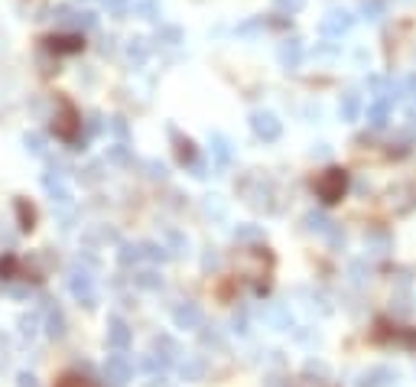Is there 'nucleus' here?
<instances>
[{"label": "nucleus", "instance_id": "473e14b6", "mask_svg": "<svg viewBox=\"0 0 416 387\" xmlns=\"http://www.w3.org/2000/svg\"><path fill=\"white\" fill-rule=\"evenodd\" d=\"M108 163H117V166H127V163H131V147L117 140L114 147H108Z\"/></svg>", "mask_w": 416, "mask_h": 387}, {"label": "nucleus", "instance_id": "ea45409f", "mask_svg": "<svg viewBox=\"0 0 416 387\" xmlns=\"http://www.w3.org/2000/svg\"><path fill=\"white\" fill-rule=\"evenodd\" d=\"M261 30H267V23H263V16H257V20H247V23L238 26V36H254Z\"/></svg>", "mask_w": 416, "mask_h": 387}, {"label": "nucleus", "instance_id": "864d4df0", "mask_svg": "<svg viewBox=\"0 0 416 387\" xmlns=\"http://www.w3.org/2000/svg\"><path fill=\"white\" fill-rule=\"evenodd\" d=\"M290 387H325V381H312V378H296Z\"/></svg>", "mask_w": 416, "mask_h": 387}, {"label": "nucleus", "instance_id": "052dcab7", "mask_svg": "<svg viewBox=\"0 0 416 387\" xmlns=\"http://www.w3.org/2000/svg\"><path fill=\"white\" fill-rule=\"evenodd\" d=\"M407 121H410V127L416 131V111H410V114H407Z\"/></svg>", "mask_w": 416, "mask_h": 387}, {"label": "nucleus", "instance_id": "de8ad7c7", "mask_svg": "<svg viewBox=\"0 0 416 387\" xmlns=\"http://www.w3.org/2000/svg\"><path fill=\"white\" fill-rule=\"evenodd\" d=\"M322 238H325V241H329L332 248H341V244H345V231H341V228H339V225H332V228H329V231H325V234H322Z\"/></svg>", "mask_w": 416, "mask_h": 387}, {"label": "nucleus", "instance_id": "6e6d98bb", "mask_svg": "<svg viewBox=\"0 0 416 387\" xmlns=\"http://www.w3.org/2000/svg\"><path fill=\"white\" fill-rule=\"evenodd\" d=\"M202 267H205V271H212V267H218V254H215V251H208V254L202 257Z\"/></svg>", "mask_w": 416, "mask_h": 387}, {"label": "nucleus", "instance_id": "58836bf2", "mask_svg": "<svg viewBox=\"0 0 416 387\" xmlns=\"http://www.w3.org/2000/svg\"><path fill=\"white\" fill-rule=\"evenodd\" d=\"M75 13H78V10H72L69 4H55V7H53L55 23H62V26H72V20H75Z\"/></svg>", "mask_w": 416, "mask_h": 387}, {"label": "nucleus", "instance_id": "4468645a", "mask_svg": "<svg viewBox=\"0 0 416 387\" xmlns=\"http://www.w3.org/2000/svg\"><path fill=\"white\" fill-rule=\"evenodd\" d=\"M43 189L49 192V199H53L55 205H72V192L65 189V182H62V173H46V176H43Z\"/></svg>", "mask_w": 416, "mask_h": 387}, {"label": "nucleus", "instance_id": "cd10ccee", "mask_svg": "<svg viewBox=\"0 0 416 387\" xmlns=\"http://www.w3.org/2000/svg\"><path fill=\"white\" fill-rule=\"evenodd\" d=\"M384 13H387V4H384V0H361V16H364V20L378 23Z\"/></svg>", "mask_w": 416, "mask_h": 387}, {"label": "nucleus", "instance_id": "39448f33", "mask_svg": "<svg viewBox=\"0 0 416 387\" xmlns=\"http://www.w3.org/2000/svg\"><path fill=\"white\" fill-rule=\"evenodd\" d=\"M69 290L85 310H94L98 306V293H94V280L88 277V271H72V280H69Z\"/></svg>", "mask_w": 416, "mask_h": 387}, {"label": "nucleus", "instance_id": "7c9ffc66", "mask_svg": "<svg viewBox=\"0 0 416 387\" xmlns=\"http://www.w3.org/2000/svg\"><path fill=\"white\" fill-rule=\"evenodd\" d=\"M143 254H147L150 261L163 263V261H170V257H173V251L166 248V244H156V241H147V244H143Z\"/></svg>", "mask_w": 416, "mask_h": 387}, {"label": "nucleus", "instance_id": "5701e85b", "mask_svg": "<svg viewBox=\"0 0 416 387\" xmlns=\"http://www.w3.org/2000/svg\"><path fill=\"white\" fill-rule=\"evenodd\" d=\"M127 59H131L133 65L147 62V59H150V39H143V36L127 39Z\"/></svg>", "mask_w": 416, "mask_h": 387}, {"label": "nucleus", "instance_id": "c03bdc74", "mask_svg": "<svg viewBox=\"0 0 416 387\" xmlns=\"http://www.w3.org/2000/svg\"><path fill=\"white\" fill-rule=\"evenodd\" d=\"M143 170H147L150 179H160V182L170 176V173H166V166H163V163H156V160H147V163H143Z\"/></svg>", "mask_w": 416, "mask_h": 387}, {"label": "nucleus", "instance_id": "0eeeda50", "mask_svg": "<svg viewBox=\"0 0 416 387\" xmlns=\"http://www.w3.org/2000/svg\"><path fill=\"white\" fill-rule=\"evenodd\" d=\"M104 374H108V381H111L114 387H124L127 381L133 378L131 358L124 355V351H114V355H108V361H104Z\"/></svg>", "mask_w": 416, "mask_h": 387}, {"label": "nucleus", "instance_id": "9d476101", "mask_svg": "<svg viewBox=\"0 0 416 387\" xmlns=\"http://www.w3.org/2000/svg\"><path fill=\"white\" fill-rule=\"evenodd\" d=\"M302 55H306V49H302V39L300 36L283 39V43H280V49H277L280 65H283V69H290V72L302 65Z\"/></svg>", "mask_w": 416, "mask_h": 387}, {"label": "nucleus", "instance_id": "2f4dec72", "mask_svg": "<svg viewBox=\"0 0 416 387\" xmlns=\"http://www.w3.org/2000/svg\"><path fill=\"white\" fill-rule=\"evenodd\" d=\"M133 283H137L140 290H160L163 287V277L156 271H143V273H137V277H133Z\"/></svg>", "mask_w": 416, "mask_h": 387}, {"label": "nucleus", "instance_id": "2eb2a0df", "mask_svg": "<svg viewBox=\"0 0 416 387\" xmlns=\"http://www.w3.org/2000/svg\"><path fill=\"white\" fill-rule=\"evenodd\" d=\"M205 371H208L205 358H185V361H179V378L189 381V384H199V381H205Z\"/></svg>", "mask_w": 416, "mask_h": 387}, {"label": "nucleus", "instance_id": "1a4fd4ad", "mask_svg": "<svg viewBox=\"0 0 416 387\" xmlns=\"http://www.w3.org/2000/svg\"><path fill=\"white\" fill-rule=\"evenodd\" d=\"M131 342H133L131 325L124 322L121 316H111V319H108V349L127 351V349H131Z\"/></svg>", "mask_w": 416, "mask_h": 387}, {"label": "nucleus", "instance_id": "bf43d9fd", "mask_svg": "<svg viewBox=\"0 0 416 387\" xmlns=\"http://www.w3.org/2000/svg\"><path fill=\"white\" fill-rule=\"evenodd\" d=\"M407 94H410V98L416 101V72H413V75L407 78Z\"/></svg>", "mask_w": 416, "mask_h": 387}, {"label": "nucleus", "instance_id": "f8f14e48", "mask_svg": "<svg viewBox=\"0 0 416 387\" xmlns=\"http://www.w3.org/2000/svg\"><path fill=\"white\" fill-rule=\"evenodd\" d=\"M13 215H16V228L23 234H30L36 228V209H33V202L23 199V195H16L13 199Z\"/></svg>", "mask_w": 416, "mask_h": 387}, {"label": "nucleus", "instance_id": "4d7b16f0", "mask_svg": "<svg viewBox=\"0 0 416 387\" xmlns=\"http://www.w3.org/2000/svg\"><path fill=\"white\" fill-rule=\"evenodd\" d=\"M234 332H241V335L247 332V316H244V312H241V316H234Z\"/></svg>", "mask_w": 416, "mask_h": 387}, {"label": "nucleus", "instance_id": "412c9836", "mask_svg": "<svg viewBox=\"0 0 416 387\" xmlns=\"http://www.w3.org/2000/svg\"><path fill=\"white\" fill-rule=\"evenodd\" d=\"M339 114H341V121H358V117H361V94H358V92H345V94H341Z\"/></svg>", "mask_w": 416, "mask_h": 387}, {"label": "nucleus", "instance_id": "6ab92c4d", "mask_svg": "<svg viewBox=\"0 0 416 387\" xmlns=\"http://www.w3.org/2000/svg\"><path fill=\"white\" fill-rule=\"evenodd\" d=\"M153 351L163 358L166 364H176L179 355H182V349L176 345V339H170V335H160V339L153 342Z\"/></svg>", "mask_w": 416, "mask_h": 387}, {"label": "nucleus", "instance_id": "aec40b11", "mask_svg": "<svg viewBox=\"0 0 416 387\" xmlns=\"http://www.w3.org/2000/svg\"><path fill=\"white\" fill-rule=\"evenodd\" d=\"M393 378H397V374H393L390 368H371V371H364L361 378H358V387H387Z\"/></svg>", "mask_w": 416, "mask_h": 387}, {"label": "nucleus", "instance_id": "9b49d317", "mask_svg": "<svg viewBox=\"0 0 416 387\" xmlns=\"http://www.w3.org/2000/svg\"><path fill=\"white\" fill-rule=\"evenodd\" d=\"M46 46L53 49L55 55H72V53H82V49H85V39H82V33H65V36H49Z\"/></svg>", "mask_w": 416, "mask_h": 387}, {"label": "nucleus", "instance_id": "dca6fc26", "mask_svg": "<svg viewBox=\"0 0 416 387\" xmlns=\"http://www.w3.org/2000/svg\"><path fill=\"white\" fill-rule=\"evenodd\" d=\"M46 335L53 342L65 339V312H62L55 302H49V310H46Z\"/></svg>", "mask_w": 416, "mask_h": 387}, {"label": "nucleus", "instance_id": "a211bd4d", "mask_svg": "<svg viewBox=\"0 0 416 387\" xmlns=\"http://www.w3.org/2000/svg\"><path fill=\"white\" fill-rule=\"evenodd\" d=\"M170 137L176 140V156H179V163H182V166H192V163L199 160V153H195V143H192L189 137H179L176 127H170Z\"/></svg>", "mask_w": 416, "mask_h": 387}, {"label": "nucleus", "instance_id": "603ef678", "mask_svg": "<svg viewBox=\"0 0 416 387\" xmlns=\"http://www.w3.org/2000/svg\"><path fill=\"white\" fill-rule=\"evenodd\" d=\"M368 241H374V254H387V248H390V241H387V234H371Z\"/></svg>", "mask_w": 416, "mask_h": 387}, {"label": "nucleus", "instance_id": "ddd939ff", "mask_svg": "<svg viewBox=\"0 0 416 387\" xmlns=\"http://www.w3.org/2000/svg\"><path fill=\"white\" fill-rule=\"evenodd\" d=\"M208 147H212V160H215V166H231L234 160V150H231V140L224 137V133H212L208 137Z\"/></svg>", "mask_w": 416, "mask_h": 387}, {"label": "nucleus", "instance_id": "f3484780", "mask_svg": "<svg viewBox=\"0 0 416 387\" xmlns=\"http://www.w3.org/2000/svg\"><path fill=\"white\" fill-rule=\"evenodd\" d=\"M387 121H390V101L374 98L368 108V124L374 127V131H381V127H387Z\"/></svg>", "mask_w": 416, "mask_h": 387}, {"label": "nucleus", "instance_id": "72a5a7b5", "mask_svg": "<svg viewBox=\"0 0 416 387\" xmlns=\"http://www.w3.org/2000/svg\"><path fill=\"white\" fill-rule=\"evenodd\" d=\"M23 147L33 156H46V137L43 133H23Z\"/></svg>", "mask_w": 416, "mask_h": 387}, {"label": "nucleus", "instance_id": "79ce46f5", "mask_svg": "<svg viewBox=\"0 0 416 387\" xmlns=\"http://www.w3.org/2000/svg\"><path fill=\"white\" fill-rule=\"evenodd\" d=\"M202 345H205V349H218V351H221L224 349V339L215 332V329H212V332H208V329H202Z\"/></svg>", "mask_w": 416, "mask_h": 387}, {"label": "nucleus", "instance_id": "423d86ee", "mask_svg": "<svg viewBox=\"0 0 416 387\" xmlns=\"http://www.w3.org/2000/svg\"><path fill=\"white\" fill-rule=\"evenodd\" d=\"M351 26H355V13H348V10H332L329 16H322V36L329 39H341L345 33H351Z\"/></svg>", "mask_w": 416, "mask_h": 387}, {"label": "nucleus", "instance_id": "c85d7f7f", "mask_svg": "<svg viewBox=\"0 0 416 387\" xmlns=\"http://www.w3.org/2000/svg\"><path fill=\"white\" fill-rule=\"evenodd\" d=\"M36 332H39V312L36 310L23 312V316H20V335H23V339H33Z\"/></svg>", "mask_w": 416, "mask_h": 387}, {"label": "nucleus", "instance_id": "c9c22d12", "mask_svg": "<svg viewBox=\"0 0 416 387\" xmlns=\"http://www.w3.org/2000/svg\"><path fill=\"white\" fill-rule=\"evenodd\" d=\"M72 26H75L78 33L94 30V26H98V16H94L92 10H82V13H75V20H72Z\"/></svg>", "mask_w": 416, "mask_h": 387}, {"label": "nucleus", "instance_id": "e433bc0d", "mask_svg": "<svg viewBox=\"0 0 416 387\" xmlns=\"http://www.w3.org/2000/svg\"><path fill=\"white\" fill-rule=\"evenodd\" d=\"M108 127H111V133H114V137L121 140V143H127V140H131V127H127V121H124L121 114H117V117H111V121H108Z\"/></svg>", "mask_w": 416, "mask_h": 387}, {"label": "nucleus", "instance_id": "20e7f679", "mask_svg": "<svg viewBox=\"0 0 416 387\" xmlns=\"http://www.w3.org/2000/svg\"><path fill=\"white\" fill-rule=\"evenodd\" d=\"M251 131H254L257 140L273 143V140H280V133H283V124H280L277 114H270V111H254V114H251Z\"/></svg>", "mask_w": 416, "mask_h": 387}, {"label": "nucleus", "instance_id": "b1692460", "mask_svg": "<svg viewBox=\"0 0 416 387\" xmlns=\"http://www.w3.org/2000/svg\"><path fill=\"white\" fill-rule=\"evenodd\" d=\"M153 43L156 46H163V49H176L179 43H182V30H179V26H160L156 36H153Z\"/></svg>", "mask_w": 416, "mask_h": 387}, {"label": "nucleus", "instance_id": "6e6552de", "mask_svg": "<svg viewBox=\"0 0 416 387\" xmlns=\"http://www.w3.org/2000/svg\"><path fill=\"white\" fill-rule=\"evenodd\" d=\"M173 322H176V329H202V322H205V312H202L199 302H179L176 310H173Z\"/></svg>", "mask_w": 416, "mask_h": 387}, {"label": "nucleus", "instance_id": "a19ab883", "mask_svg": "<svg viewBox=\"0 0 416 387\" xmlns=\"http://www.w3.org/2000/svg\"><path fill=\"white\" fill-rule=\"evenodd\" d=\"M85 131H88V137H98V133L104 131V117H101L98 111H92V114H88V121H85Z\"/></svg>", "mask_w": 416, "mask_h": 387}, {"label": "nucleus", "instance_id": "09e8293b", "mask_svg": "<svg viewBox=\"0 0 416 387\" xmlns=\"http://www.w3.org/2000/svg\"><path fill=\"white\" fill-rule=\"evenodd\" d=\"M277 4V10H283V13H300L302 7H306V0H273Z\"/></svg>", "mask_w": 416, "mask_h": 387}, {"label": "nucleus", "instance_id": "a878e982", "mask_svg": "<svg viewBox=\"0 0 416 387\" xmlns=\"http://www.w3.org/2000/svg\"><path fill=\"white\" fill-rule=\"evenodd\" d=\"M20 271H23V263H20V257H16V254H4V257H0V283L16 280V277H20Z\"/></svg>", "mask_w": 416, "mask_h": 387}, {"label": "nucleus", "instance_id": "f704fd0d", "mask_svg": "<svg viewBox=\"0 0 416 387\" xmlns=\"http://www.w3.org/2000/svg\"><path fill=\"white\" fill-rule=\"evenodd\" d=\"M55 387H98V384L82 378V374H75V371H69V374H62V378L55 381Z\"/></svg>", "mask_w": 416, "mask_h": 387}, {"label": "nucleus", "instance_id": "f257e3e1", "mask_svg": "<svg viewBox=\"0 0 416 387\" xmlns=\"http://www.w3.org/2000/svg\"><path fill=\"white\" fill-rule=\"evenodd\" d=\"M238 195L251 205V209L267 212V215L277 209V202H273V182H270L263 173H257V170L244 173V176L238 179Z\"/></svg>", "mask_w": 416, "mask_h": 387}, {"label": "nucleus", "instance_id": "4be33fe9", "mask_svg": "<svg viewBox=\"0 0 416 387\" xmlns=\"http://www.w3.org/2000/svg\"><path fill=\"white\" fill-rule=\"evenodd\" d=\"M143 244H127V241H121V244H117V263H121V267H133V263H140L143 261Z\"/></svg>", "mask_w": 416, "mask_h": 387}, {"label": "nucleus", "instance_id": "37998d69", "mask_svg": "<svg viewBox=\"0 0 416 387\" xmlns=\"http://www.w3.org/2000/svg\"><path fill=\"white\" fill-rule=\"evenodd\" d=\"M166 241H170V251H173V254H185V251H189V241H185L179 231H170V234H166Z\"/></svg>", "mask_w": 416, "mask_h": 387}, {"label": "nucleus", "instance_id": "c756f323", "mask_svg": "<svg viewBox=\"0 0 416 387\" xmlns=\"http://www.w3.org/2000/svg\"><path fill=\"white\" fill-rule=\"evenodd\" d=\"M332 225H335V222H329L322 212H309V215H306V228H309V231H316V234H325Z\"/></svg>", "mask_w": 416, "mask_h": 387}, {"label": "nucleus", "instance_id": "3c124183", "mask_svg": "<svg viewBox=\"0 0 416 387\" xmlns=\"http://www.w3.org/2000/svg\"><path fill=\"white\" fill-rule=\"evenodd\" d=\"M16 387H39L36 374H30V371H20V374H16Z\"/></svg>", "mask_w": 416, "mask_h": 387}, {"label": "nucleus", "instance_id": "5fc2aeb1", "mask_svg": "<svg viewBox=\"0 0 416 387\" xmlns=\"http://www.w3.org/2000/svg\"><path fill=\"white\" fill-rule=\"evenodd\" d=\"M306 371H309V374L316 371V374H322V378H325V374H329V368H325L322 361H306Z\"/></svg>", "mask_w": 416, "mask_h": 387}, {"label": "nucleus", "instance_id": "393cba45", "mask_svg": "<svg viewBox=\"0 0 416 387\" xmlns=\"http://www.w3.org/2000/svg\"><path fill=\"white\" fill-rule=\"evenodd\" d=\"M263 238H267V234H263L261 225H238L234 228V241H238V244H263Z\"/></svg>", "mask_w": 416, "mask_h": 387}, {"label": "nucleus", "instance_id": "13d9d810", "mask_svg": "<svg viewBox=\"0 0 416 387\" xmlns=\"http://www.w3.org/2000/svg\"><path fill=\"white\" fill-rule=\"evenodd\" d=\"M7 293L16 296V300H26V296H30V290H26V287H7Z\"/></svg>", "mask_w": 416, "mask_h": 387}, {"label": "nucleus", "instance_id": "bb28decb", "mask_svg": "<svg viewBox=\"0 0 416 387\" xmlns=\"http://www.w3.org/2000/svg\"><path fill=\"white\" fill-rule=\"evenodd\" d=\"M133 13H137L140 20L156 23V20L163 16V4H160V0H137V4H133Z\"/></svg>", "mask_w": 416, "mask_h": 387}, {"label": "nucleus", "instance_id": "8fccbe9b", "mask_svg": "<svg viewBox=\"0 0 416 387\" xmlns=\"http://www.w3.org/2000/svg\"><path fill=\"white\" fill-rule=\"evenodd\" d=\"M78 179H82L85 186H94V182L101 179V166H88V170H82L78 173Z\"/></svg>", "mask_w": 416, "mask_h": 387}, {"label": "nucleus", "instance_id": "4c0bfd02", "mask_svg": "<svg viewBox=\"0 0 416 387\" xmlns=\"http://www.w3.org/2000/svg\"><path fill=\"white\" fill-rule=\"evenodd\" d=\"M104 10H108L111 16H117V20H124L127 10H133V4L131 0H104Z\"/></svg>", "mask_w": 416, "mask_h": 387}, {"label": "nucleus", "instance_id": "a18cd8bd", "mask_svg": "<svg viewBox=\"0 0 416 387\" xmlns=\"http://www.w3.org/2000/svg\"><path fill=\"white\" fill-rule=\"evenodd\" d=\"M205 215H215V218H224V205L218 195H205Z\"/></svg>", "mask_w": 416, "mask_h": 387}, {"label": "nucleus", "instance_id": "49530a36", "mask_svg": "<svg viewBox=\"0 0 416 387\" xmlns=\"http://www.w3.org/2000/svg\"><path fill=\"white\" fill-rule=\"evenodd\" d=\"M270 322L277 325V329H290V325H293V316H290L286 310H273L270 312Z\"/></svg>", "mask_w": 416, "mask_h": 387}, {"label": "nucleus", "instance_id": "f03ea898", "mask_svg": "<svg viewBox=\"0 0 416 387\" xmlns=\"http://www.w3.org/2000/svg\"><path fill=\"white\" fill-rule=\"evenodd\" d=\"M53 133L62 143H78V133H82V114L75 111L69 98H59V114L53 117Z\"/></svg>", "mask_w": 416, "mask_h": 387}, {"label": "nucleus", "instance_id": "7ed1b4c3", "mask_svg": "<svg viewBox=\"0 0 416 387\" xmlns=\"http://www.w3.org/2000/svg\"><path fill=\"white\" fill-rule=\"evenodd\" d=\"M312 189H316V195L325 202V205H335V202L348 192V173L339 170V166H329V170L312 182Z\"/></svg>", "mask_w": 416, "mask_h": 387}]
</instances>
